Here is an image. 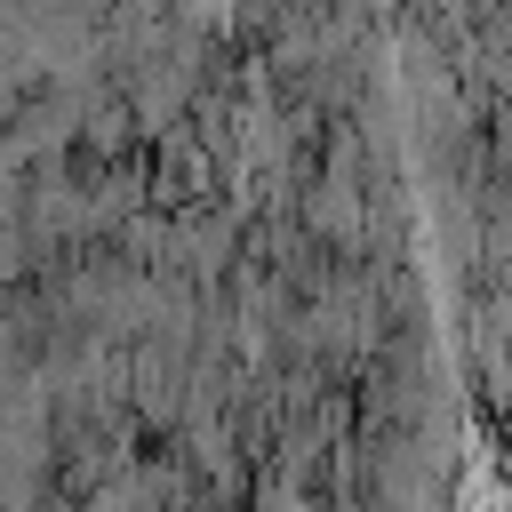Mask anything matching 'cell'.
Masks as SVG:
<instances>
[{
    "label": "cell",
    "instance_id": "1",
    "mask_svg": "<svg viewBox=\"0 0 512 512\" xmlns=\"http://www.w3.org/2000/svg\"><path fill=\"white\" fill-rule=\"evenodd\" d=\"M304 216H312V232H328V240H360V192H352V176L336 168V176L312 192Z\"/></svg>",
    "mask_w": 512,
    "mask_h": 512
}]
</instances>
